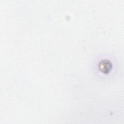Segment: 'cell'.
<instances>
[{
  "instance_id": "cell-1",
  "label": "cell",
  "mask_w": 124,
  "mask_h": 124,
  "mask_svg": "<svg viewBox=\"0 0 124 124\" xmlns=\"http://www.w3.org/2000/svg\"><path fill=\"white\" fill-rule=\"evenodd\" d=\"M100 69H101V70H103L104 72H108L110 69L111 64L109 62H106V61H104V62H102L101 63H100Z\"/></svg>"
}]
</instances>
